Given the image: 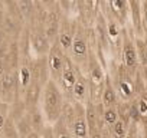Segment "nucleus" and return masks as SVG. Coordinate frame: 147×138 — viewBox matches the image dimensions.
<instances>
[{"label": "nucleus", "mask_w": 147, "mask_h": 138, "mask_svg": "<svg viewBox=\"0 0 147 138\" xmlns=\"http://www.w3.org/2000/svg\"><path fill=\"white\" fill-rule=\"evenodd\" d=\"M63 63H65V60H63V58L61 55H58V53L51 55V58H49V68H51V72L53 74V76L58 78V79H59L61 72L63 69Z\"/></svg>", "instance_id": "1a4fd4ad"}, {"label": "nucleus", "mask_w": 147, "mask_h": 138, "mask_svg": "<svg viewBox=\"0 0 147 138\" xmlns=\"http://www.w3.org/2000/svg\"><path fill=\"white\" fill-rule=\"evenodd\" d=\"M124 60H125L127 68H134L136 66V53H134L133 48H130V46L125 48V50H124Z\"/></svg>", "instance_id": "9d476101"}, {"label": "nucleus", "mask_w": 147, "mask_h": 138, "mask_svg": "<svg viewBox=\"0 0 147 138\" xmlns=\"http://www.w3.org/2000/svg\"><path fill=\"white\" fill-rule=\"evenodd\" d=\"M100 99H101V105H104V108H111V107H117L118 105L117 104V94H115L113 85L108 81L104 82Z\"/></svg>", "instance_id": "20e7f679"}, {"label": "nucleus", "mask_w": 147, "mask_h": 138, "mask_svg": "<svg viewBox=\"0 0 147 138\" xmlns=\"http://www.w3.org/2000/svg\"><path fill=\"white\" fill-rule=\"evenodd\" d=\"M26 138H39V134H38L36 131H33V132H29Z\"/></svg>", "instance_id": "a211bd4d"}, {"label": "nucleus", "mask_w": 147, "mask_h": 138, "mask_svg": "<svg viewBox=\"0 0 147 138\" xmlns=\"http://www.w3.org/2000/svg\"><path fill=\"white\" fill-rule=\"evenodd\" d=\"M15 85V75L13 74H6L2 79V89L3 92H9Z\"/></svg>", "instance_id": "9b49d317"}, {"label": "nucleus", "mask_w": 147, "mask_h": 138, "mask_svg": "<svg viewBox=\"0 0 147 138\" xmlns=\"http://www.w3.org/2000/svg\"><path fill=\"white\" fill-rule=\"evenodd\" d=\"M117 119H118L117 107H111V108H104L102 109V125H104V128L110 129Z\"/></svg>", "instance_id": "6e6552de"}, {"label": "nucleus", "mask_w": 147, "mask_h": 138, "mask_svg": "<svg viewBox=\"0 0 147 138\" xmlns=\"http://www.w3.org/2000/svg\"><path fill=\"white\" fill-rule=\"evenodd\" d=\"M61 43H62V46H63V48H69L71 38H69V35H68V33H63V35L61 36Z\"/></svg>", "instance_id": "4468645a"}, {"label": "nucleus", "mask_w": 147, "mask_h": 138, "mask_svg": "<svg viewBox=\"0 0 147 138\" xmlns=\"http://www.w3.org/2000/svg\"><path fill=\"white\" fill-rule=\"evenodd\" d=\"M71 98L72 101L80 102L82 105H85V102L90 101V84L85 78L77 76V81L74 84V88L71 92Z\"/></svg>", "instance_id": "7ed1b4c3"}, {"label": "nucleus", "mask_w": 147, "mask_h": 138, "mask_svg": "<svg viewBox=\"0 0 147 138\" xmlns=\"http://www.w3.org/2000/svg\"><path fill=\"white\" fill-rule=\"evenodd\" d=\"M77 81V74L74 71V66L71 65V62H65L63 63V69L61 72V76H59V84H61V88L68 96H71V92H72V88H74V84Z\"/></svg>", "instance_id": "f03ea898"}, {"label": "nucleus", "mask_w": 147, "mask_h": 138, "mask_svg": "<svg viewBox=\"0 0 147 138\" xmlns=\"http://www.w3.org/2000/svg\"><path fill=\"white\" fill-rule=\"evenodd\" d=\"M74 53H75V56H84L85 55V43L82 40H75V43H74Z\"/></svg>", "instance_id": "f8f14e48"}, {"label": "nucleus", "mask_w": 147, "mask_h": 138, "mask_svg": "<svg viewBox=\"0 0 147 138\" xmlns=\"http://www.w3.org/2000/svg\"><path fill=\"white\" fill-rule=\"evenodd\" d=\"M2 74H3V63L0 62V76H2Z\"/></svg>", "instance_id": "aec40b11"}, {"label": "nucleus", "mask_w": 147, "mask_h": 138, "mask_svg": "<svg viewBox=\"0 0 147 138\" xmlns=\"http://www.w3.org/2000/svg\"><path fill=\"white\" fill-rule=\"evenodd\" d=\"M33 128H42V115L39 112L33 114Z\"/></svg>", "instance_id": "ddd939ff"}, {"label": "nucleus", "mask_w": 147, "mask_h": 138, "mask_svg": "<svg viewBox=\"0 0 147 138\" xmlns=\"http://www.w3.org/2000/svg\"><path fill=\"white\" fill-rule=\"evenodd\" d=\"M111 137L113 138H127V134H128V122L124 121L123 118H118L114 125L108 129Z\"/></svg>", "instance_id": "39448f33"}, {"label": "nucleus", "mask_w": 147, "mask_h": 138, "mask_svg": "<svg viewBox=\"0 0 147 138\" xmlns=\"http://www.w3.org/2000/svg\"><path fill=\"white\" fill-rule=\"evenodd\" d=\"M36 48H38V49H40V50H43V49L46 48V43H45V40H43L40 36H38V38H36Z\"/></svg>", "instance_id": "2eb2a0df"}, {"label": "nucleus", "mask_w": 147, "mask_h": 138, "mask_svg": "<svg viewBox=\"0 0 147 138\" xmlns=\"http://www.w3.org/2000/svg\"><path fill=\"white\" fill-rule=\"evenodd\" d=\"M22 74H23V78H22V85H28V82H29V72L26 71V69H23Z\"/></svg>", "instance_id": "f3484780"}, {"label": "nucleus", "mask_w": 147, "mask_h": 138, "mask_svg": "<svg viewBox=\"0 0 147 138\" xmlns=\"http://www.w3.org/2000/svg\"><path fill=\"white\" fill-rule=\"evenodd\" d=\"M118 94L124 101H128L134 95V84L130 79H121L118 81Z\"/></svg>", "instance_id": "0eeeda50"}, {"label": "nucleus", "mask_w": 147, "mask_h": 138, "mask_svg": "<svg viewBox=\"0 0 147 138\" xmlns=\"http://www.w3.org/2000/svg\"><path fill=\"white\" fill-rule=\"evenodd\" d=\"M63 107H65L63 95L59 86L56 85L55 81H49L43 91V112L46 119L51 124L58 121L63 112Z\"/></svg>", "instance_id": "f257e3e1"}, {"label": "nucleus", "mask_w": 147, "mask_h": 138, "mask_svg": "<svg viewBox=\"0 0 147 138\" xmlns=\"http://www.w3.org/2000/svg\"><path fill=\"white\" fill-rule=\"evenodd\" d=\"M5 125V118H3V115L0 114V129H2V127Z\"/></svg>", "instance_id": "6ab92c4d"}, {"label": "nucleus", "mask_w": 147, "mask_h": 138, "mask_svg": "<svg viewBox=\"0 0 147 138\" xmlns=\"http://www.w3.org/2000/svg\"><path fill=\"white\" fill-rule=\"evenodd\" d=\"M42 138H53V134H52V128L48 127V128H43V135Z\"/></svg>", "instance_id": "dca6fc26"}, {"label": "nucleus", "mask_w": 147, "mask_h": 138, "mask_svg": "<svg viewBox=\"0 0 147 138\" xmlns=\"http://www.w3.org/2000/svg\"><path fill=\"white\" fill-rule=\"evenodd\" d=\"M52 134H53V138H72L71 132H69V128L68 125L65 124L62 115L58 121L53 122V127H52Z\"/></svg>", "instance_id": "423d86ee"}]
</instances>
